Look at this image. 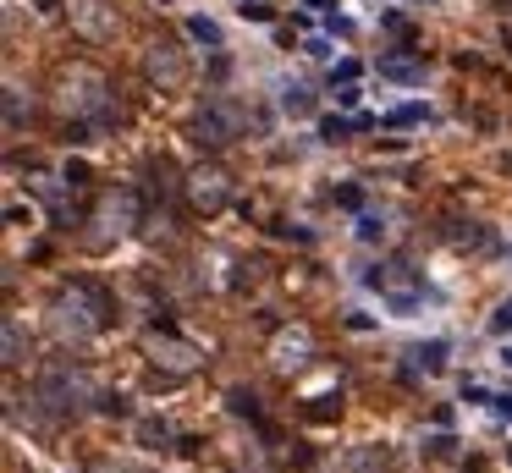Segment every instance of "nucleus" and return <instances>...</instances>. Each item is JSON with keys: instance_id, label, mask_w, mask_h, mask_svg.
Listing matches in <instances>:
<instances>
[{"instance_id": "nucleus-8", "label": "nucleus", "mask_w": 512, "mask_h": 473, "mask_svg": "<svg viewBox=\"0 0 512 473\" xmlns=\"http://www.w3.org/2000/svg\"><path fill=\"white\" fill-rule=\"evenodd\" d=\"M237 132H243V110H237L232 99H210V105L193 116V143H199V149H226Z\"/></svg>"}, {"instance_id": "nucleus-15", "label": "nucleus", "mask_w": 512, "mask_h": 473, "mask_svg": "<svg viewBox=\"0 0 512 473\" xmlns=\"http://www.w3.org/2000/svg\"><path fill=\"white\" fill-rule=\"evenodd\" d=\"M281 110H287V116H309V110H314V94H309L303 83H287V88H281Z\"/></svg>"}, {"instance_id": "nucleus-1", "label": "nucleus", "mask_w": 512, "mask_h": 473, "mask_svg": "<svg viewBox=\"0 0 512 473\" xmlns=\"http://www.w3.org/2000/svg\"><path fill=\"white\" fill-rule=\"evenodd\" d=\"M116 303L100 281H67L56 297H50V325H56L61 341H89L111 325Z\"/></svg>"}, {"instance_id": "nucleus-10", "label": "nucleus", "mask_w": 512, "mask_h": 473, "mask_svg": "<svg viewBox=\"0 0 512 473\" xmlns=\"http://www.w3.org/2000/svg\"><path fill=\"white\" fill-rule=\"evenodd\" d=\"M369 281H375L397 308H413V303H419V270H413L408 259H386L375 275H369Z\"/></svg>"}, {"instance_id": "nucleus-20", "label": "nucleus", "mask_w": 512, "mask_h": 473, "mask_svg": "<svg viewBox=\"0 0 512 473\" xmlns=\"http://www.w3.org/2000/svg\"><path fill=\"white\" fill-rule=\"evenodd\" d=\"M6 121L23 127V88H6Z\"/></svg>"}, {"instance_id": "nucleus-6", "label": "nucleus", "mask_w": 512, "mask_h": 473, "mask_svg": "<svg viewBox=\"0 0 512 473\" xmlns=\"http://www.w3.org/2000/svg\"><path fill=\"white\" fill-rule=\"evenodd\" d=\"M144 352H149V363H155L160 374H171V380H188V374L204 369V352L193 347V341L171 336V330H149V336H144Z\"/></svg>"}, {"instance_id": "nucleus-9", "label": "nucleus", "mask_w": 512, "mask_h": 473, "mask_svg": "<svg viewBox=\"0 0 512 473\" xmlns=\"http://www.w3.org/2000/svg\"><path fill=\"white\" fill-rule=\"evenodd\" d=\"M67 17H72V28H78L83 39H94V44H105V39L122 33V11H116V0H67Z\"/></svg>"}, {"instance_id": "nucleus-2", "label": "nucleus", "mask_w": 512, "mask_h": 473, "mask_svg": "<svg viewBox=\"0 0 512 473\" xmlns=\"http://www.w3.org/2000/svg\"><path fill=\"white\" fill-rule=\"evenodd\" d=\"M50 105H56L67 121L100 116V110L111 105V77H105L100 66H89V61H67L56 72V83H50Z\"/></svg>"}, {"instance_id": "nucleus-12", "label": "nucleus", "mask_w": 512, "mask_h": 473, "mask_svg": "<svg viewBox=\"0 0 512 473\" xmlns=\"http://www.w3.org/2000/svg\"><path fill=\"white\" fill-rule=\"evenodd\" d=\"M397 462H391V446H380V440H364V446H347L342 462H336V473H391Z\"/></svg>"}, {"instance_id": "nucleus-21", "label": "nucleus", "mask_w": 512, "mask_h": 473, "mask_svg": "<svg viewBox=\"0 0 512 473\" xmlns=\"http://www.w3.org/2000/svg\"><path fill=\"white\" fill-rule=\"evenodd\" d=\"M490 330H512V297L496 308V314H490Z\"/></svg>"}, {"instance_id": "nucleus-4", "label": "nucleus", "mask_w": 512, "mask_h": 473, "mask_svg": "<svg viewBox=\"0 0 512 473\" xmlns=\"http://www.w3.org/2000/svg\"><path fill=\"white\" fill-rule=\"evenodd\" d=\"M83 226H89V231H83V248H89V253H111L116 242L138 226V198L127 193V187H122V193H105Z\"/></svg>"}, {"instance_id": "nucleus-11", "label": "nucleus", "mask_w": 512, "mask_h": 473, "mask_svg": "<svg viewBox=\"0 0 512 473\" xmlns=\"http://www.w3.org/2000/svg\"><path fill=\"white\" fill-rule=\"evenodd\" d=\"M314 358V336L303 325H292V330H281L276 341H270V363H276L281 374H298L303 363Z\"/></svg>"}, {"instance_id": "nucleus-17", "label": "nucleus", "mask_w": 512, "mask_h": 473, "mask_svg": "<svg viewBox=\"0 0 512 473\" xmlns=\"http://www.w3.org/2000/svg\"><path fill=\"white\" fill-rule=\"evenodd\" d=\"M380 72L397 77V83H413V77H419V66H413V61H380Z\"/></svg>"}, {"instance_id": "nucleus-7", "label": "nucleus", "mask_w": 512, "mask_h": 473, "mask_svg": "<svg viewBox=\"0 0 512 473\" xmlns=\"http://www.w3.org/2000/svg\"><path fill=\"white\" fill-rule=\"evenodd\" d=\"M144 77L160 88V94H177V88H188V77H193L188 50H182L177 39H155V44L144 50Z\"/></svg>"}, {"instance_id": "nucleus-5", "label": "nucleus", "mask_w": 512, "mask_h": 473, "mask_svg": "<svg viewBox=\"0 0 512 473\" xmlns=\"http://www.w3.org/2000/svg\"><path fill=\"white\" fill-rule=\"evenodd\" d=\"M182 198H188L193 215H221L232 204V171H221V165H193L182 176Z\"/></svg>"}, {"instance_id": "nucleus-16", "label": "nucleus", "mask_w": 512, "mask_h": 473, "mask_svg": "<svg viewBox=\"0 0 512 473\" xmlns=\"http://www.w3.org/2000/svg\"><path fill=\"white\" fill-rule=\"evenodd\" d=\"M226 407H232L237 418H259V396L248 391V385H232V391H226Z\"/></svg>"}, {"instance_id": "nucleus-19", "label": "nucleus", "mask_w": 512, "mask_h": 473, "mask_svg": "<svg viewBox=\"0 0 512 473\" xmlns=\"http://www.w3.org/2000/svg\"><path fill=\"white\" fill-rule=\"evenodd\" d=\"M188 33H193V39H204V44H221V28H215V22H204V17H193Z\"/></svg>"}, {"instance_id": "nucleus-14", "label": "nucleus", "mask_w": 512, "mask_h": 473, "mask_svg": "<svg viewBox=\"0 0 512 473\" xmlns=\"http://www.w3.org/2000/svg\"><path fill=\"white\" fill-rule=\"evenodd\" d=\"M303 418H309V424H331V418H342V396H309Z\"/></svg>"}, {"instance_id": "nucleus-3", "label": "nucleus", "mask_w": 512, "mask_h": 473, "mask_svg": "<svg viewBox=\"0 0 512 473\" xmlns=\"http://www.w3.org/2000/svg\"><path fill=\"white\" fill-rule=\"evenodd\" d=\"M34 402H45L56 418H78L89 402H105V396L94 391L89 369H78V363H50V369L39 374V385H34Z\"/></svg>"}, {"instance_id": "nucleus-13", "label": "nucleus", "mask_w": 512, "mask_h": 473, "mask_svg": "<svg viewBox=\"0 0 512 473\" xmlns=\"http://www.w3.org/2000/svg\"><path fill=\"white\" fill-rule=\"evenodd\" d=\"M0 358L12 363V369L34 358V336H28L23 319H12V314H6V325H0Z\"/></svg>"}, {"instance_id": "nucleus-23", "label": "nucleus", "mask_w": 512, "mask_h": 473, "mask_svg": "<svg viewBox=\"0 0 512 473\" xmlns=\"http://www.w3.org/2000/svg\"><path fill=\"white\" fill-rule=\"evenodd\" d=\"M144 440H149V446H155V451H160V446H166V440H171V435H166V424H144Z\"/></svg>"}, {"instance_id": "nucleus-18", "label": "nucleus", "mask_w": 512, "mask_h": 473, "mask_svg": "<svg viewBox=\"0 0 512 473\" xmlns=\"http://www.w3.org/2000/svg\"><path fill=\"white\" fill-rule=\"evenodd\" d=\"M413 358H419L424 369L435 374V369H441V358H446V347H441V341H430V347H419V352H413Z\"/></svg>"}, {"instance_id": "nucleus-22", "label": "nucleus", "mask_w": 512, "mask_h": 473, "mask_svg": "<svg viewBox=\"0 0 512 473\" xmlns=\"http://www.w3.org/2000/svg\"><path fill=\"white\" fill-rule=\"evenodd\" d=\"M89 473H133V468H127V462H111V457H94Z\"/></svg>"}]
</instances>
